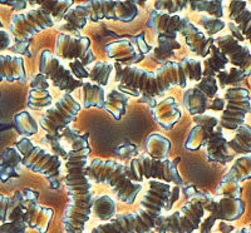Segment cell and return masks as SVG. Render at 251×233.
I'll list each match as a JSON object with an SVG mask.
<instances>
[{
    "label": "cell",
    "instance_id": "cell-14",
    "mask_svg": "<svg viewBox=\"0 0 251 233\" xmlns=\"http://www.w3.org/2000/svg\"><path fill=\"white\" fill-rule=\"evenodd\" d=\"M219 84L215 77L202 78L196 86L186 89L183 93V105L192 116L205 114L208 102L216 97Z\"/></svg>",
    "mask_w": 251,
    "mask_h": 233
},
{
    "label": "cell",
    "instance_id": "cell-32",
    "mask_svg": "<svg viewBox=\"0 0 251 233\" xmlns=\"http://www.w3.org/2000/svg\"><path fill=\"white\" fill-rule=\"evenodd\" d=\"M30 5H39L46 12L50 14L54 23H60L69 9L75 5L73 0H38V1H29Z\"/></svg>",
    "mask_w": 251,
    "mask_h": 233
},
{
    "label": "cell",
    "instance_id": "cell-58",
    "mask_svg": "<svg viewBox=\"0 0 251 233\" xmlns=\"http://www.w3.org/2000/svg\"><path fill=\"white\" fill-rule=\"evenodd\" d=\"M219 228H220V232L221 233H232L235 231L234 226L228 225L227 222H225V221L220 222Z\"/></svg>",
    "mask_w": 251,
    "mask_h": 233
},
{
    "label": "cell",
    "instance_id": "cell-20",
    "mask_svg": "<svg viewBox=\"0 0 251 233\" xmlns=\"http://www.w3.org/2000/svg\"><path fill=\"white\" fill-rule=\"evenodd\" d=\"M150 109H151V113L153 116V119L165 131H170V129L174 128L175 124L180 122L181 116H182L180 105L174 97H167L160 100Z\"/></svg>",
    "mask_w": 251,
    "mask_h": 233
},
{
    "label": "cell",
    "instance_id": "cell-46",
    "mask_svg": "<svg viewBox=\"0 0 251 233\" xmlns=\"http://www.w3.org/2000/svg\"><path fill=\"white\" fill-rule=\"evenodd\" d=\"M28 225L25 221L5 222L0 226V233H25Z\"/></svg>",
    "mask_w": 251,
    "mask_h": 233
},
{
    "label": "cell",
    "instance_id": "cell-23",
    "mask_svg": "<svg viewBox=\"0 0 251 233\" xmlns=\"http://www.w3.org/2000/svg\"><path fill=\"white\" fill-rule=\"evenodd\" d=\"M53 105V98L49 92V80L43 74H37L30 82L28 107L33 111L49 109Z\"/></svg>",
    "mask_w": 251,
    "mask_h": 233
},
{
    "label": "cell",
    "instance_id": "cell-22",
    "mask_svg": "<svg viewBox=\"0 0 251 233\" xmlns=\"http://www.w3.org/2000/svg\"><path fill=\"white\" fill-rule=\"evenodd\" d=\"M208 213L216 221L217 219L225 222L236 221L245 213V202L241 198L220 197L219 199H215Z\"/></svg>",
    "mask_w": 251,
    "mask_h": 233
},
{
    "label": "cell",
    "instance_id": "cell-3",
    "mask_svg": "<svg viewBox=\"0 0 251 233\" xmlns=\"http://www.w3.org/2000/svg\"><path fill=\"white\" fill-rule=\"evenodd\" d=\"M170 192V183L151 179L149 181V190L141 201L137 212L118 214L88 233H153L157 219L162 216Z\"/></svg>",
    "mask_w": 251,
    "mask_h": 233
},
{
    "label": "cell",
    "instance_id": "cell-50",
    "mask_svg": "<svg viewBox=\"0 0 251 233\" xmlns=\"http://www.w3.org/2000/svg\"><path fill=\"white\" fill-rule=\"evenodd\" d=\"M12 48V35L4 29H0V51Z\"/></svg>",
    "mask_w": 251,
    "mask_h": 233
},
{
    "label": "cell",
    "instance_id": "cell-34",
    "mask_svg": "<svg viewBox=\"0 0 251 233\" xmlns=\"http://www.w3.org/2000/svg\"><path fill=\"white\" fill-rule=\"evenodd\" d=\"M248 179H251V154L236 158L231 168L223 177V181H236L239 183Z\"/></svg>",
    "mask_w": 251,
    "mask_h": 233
},
{
    "label": "cell",
    "instance_id": "cell-55",
    "mask_svg": "<svg viewBox=\"0 0 251 233\" xmlns=\"http://www.w3.org/2000/svg\"><path fill=\"white\" fill-rule=\"evenodd\" d=\"M78 136H79V133H78V132H75V129H72L69 125L67 127L66 129H64V131H63V133H62V137H66L67 142H68L69 144H72V142H73V140H75Z\"/></svg>",
    "mask_w": 251,
    "mask_h": 233
},
{
    "label": "cell",
    "instance_id": "cell-25",
    "mask_svg": "<svg viewBox=\"0 0 251 233\" xmlns=\"http://www.w3.org/2000/svg\"><path fill=\"white\" fill-rule=\"evenodd\" d=\"M19 82L26 80V71L24 68V58L20 55L0 54V82Z\"/></svg>",
    "mask_w": 251,
    "mask_h": 233
},
{
    "label": "cell",
    "instance_id": "cell-18",
    "mask_svg": "<svg viewBox=\"0 0 251 233\" xmlns=\"http://www.w3.org/2000/svg\"><path fill=\"white\" fill-rule=\"evenodd\" d=\"M195 127L188 134L185 142V148L187 151H199L201 147H205L208 136L219 125V118L211 114H201L194 116Z\"/></svg>",
    "mask_w": 251,
    "mask_h": 233
},
{
    "label": "cell",
    "instance_id": "cell-31",
    "mask_svg": "<svg viewBox=\"0 0 251 233\" xmlns=\"http://www.w3.org/2000/svg\"><path fill=\"white\" fill-rule=\"evenodd\" d=\"M230 151L239 156L251 154V125L243 124L235 131V136L227 142Z\"/></svg>",
    "mask_w": 251,
    "mask_h": 233
},
{
    "label": "cell",
    "instance_id": "cell-39",
    "mask_svg": "<svg viewBox=\"0 0 251 233\" xmlns=\"http://www.w3.org/2000/svg\"><path fill=\"white\" fill-rule=\"evenodd\" d=\"M112 70H113V64L97 62L93 66V68L91 69V71H89L88 78L92 80V83H96V84L100 87H106L108 86Z\"/></svg>",
    "mask_w": 251,
    "mask_h": 233
},
{
    "label": "cell",
    "instance_id": "cell-51",
    "mask_svg": "<svg viewBox=\"0 0 251 233\" xmlns=\"http://www.w3.org/2000/svg\"><path fill=\"white\" fill-rule=\"evenodd\" d=\"M227 26L228 29H230V35H231L234 39H236L239 43H244V42H245V37H244V34L241 33L239 26H237L234 22H230V23L227 24Z\"/></svg>",
    "mask_w": 251,
    "mask_h": 233
},
{
    "label": "cell",
    "instance_id": "cell-61",
    "mask_svg": "<svg viewBox=\"0 0 251 233\" xmlns=\"http://www.w3.org/2000/svg\"><path fill=\"white\" fill-rule=\"evenodd\" d=\"M249 4H251V1H250V3H249Z\"/></svg>",
    "mask_w": 251,
    "mask_h": 233
},
{
    "label": "cell",
    "instance_id": "cell-52",
    "mask_svg": "<svg viewBox=\"0 0 251 233\" xmlns=\"http://www.w3.org/2000/svg\"><path fill=\"white\" fill-rule=\"evenodd\" d=\"M225 107H226L225 99H223V98H220V97H215L214 99H211L210 102H208L207 109H211V111H216V112H221V111L224 112Z\"/></svg>",
    "mask_w": 251,
    "mask_h": 233
},
{
    "label": "cell",
    "instance_id": "cell-57",
    "mask_svg": "<svg viewBox=\"0 0 251 233\" xmlns=\"http://www.w3.org/2000/svg\"><path fill=\"white\" fill-rule=\"evenodd\" d=\"M182 190H183V194L186 196V198L191 199V198H194V197H195L197 189L195 188V186L187 185V186H185V187L182 188Z\"/></svg>",
    "mask_w": 251,
    "mask_h": 233
},
{
    "label": "cell",
    "instance_id": "cell-5",
    "mask_svg": "<svg viewBox=\"0 0 251 233\" xmlns=\"http://www.w3.org/2000/svg\"><path fill=\"white\" fill-rule=\"evenodd\" d=\"M87 176L93 182L109 186L117 198L126 205H133L142 189V183L132 181L128 165L116 161L92 160L87 167Z\"/></svg>",
    "mask_w": 251,
    "mask_h": 233
},
{
    "label": "cell",
    "instance_id": "cell-60",
    "mask_svg": "<svg viewBox=\"0 0 251 233\" xmlns=\"http://www.w3.org/2000/svg\"><path fill=\"white\" fill-rule=\"evenodd\" d=\"M1 26H3V23H1V20H0V28H1Z\"/></svg>",
    "mask_w": 251,
    "mask_h": 233
},
{
    "label": "cell",
    "instance_id": "cell-16",
    "mask_svg": "<svg viewBox=\"0 0 251 233\" xmlns=\"http://www.w3.org/2000/svg\"><path fill=\"white\" fill-rule=\"evenodd\" d=\"M215 46L223 51L228 63L234 68L240 69L245 73L246 77L251 74V51L249 47L243 46L230 34L221 35L215 39Z\"/></svg>",
    "mask_w": 251,
    "mask_h": 233
},
{
    "label": "cell",
    "instance_id": "cell-56",
    "mask_svg": "<svg viewBox=\"0 0 251 233\" xmlns=\"http://www.w3.org/2000/svg\"><path fill=\"white\" fill-rule=\"evenodd\" d=\"M215 222H216V219L211 216L208 217L205 222H201L200 227H202V233H210V230H211L212 226L215 225Z\"/></svg>",
    "mask_w": 251,
    "mask_h": 233
},
{
    "label": "cell",
    "instance_id": "cell-8",
    "mask_svg": "<svg viewBox=\"0 0 251 233\" xmlns=\"http://www.w3.org/2000/svg\"><path fill=\"white\" fill-rule=\"evenodd\" d=\"M80 109L82 104L72 97V94H63L39 119V125L47 134L44 140H47V142L60 140L63 131L77 119Z\"/></svg>",
    "mask_w": 251,
    "mask_h": 233
},
{
    "label": "cell",
    "instance_id": "cell-27",
    "mask_svg": "<svg viewBox=\"0 0 251 233\" xmlns=\"http://www.w3.org/2000/svg\"><path fill=\"white\" fill-rule=\"evenodd\" d=\"M23 157L19 153L17 148H6L1 154V163H0V181L6 183L13 178H19L20 174L18 172L22 164Z\"/></svg>",
    "mask_w": 251,
    "mask_h": 233
},
{
    "label": "cell",
    "instance_id": "cell-45",
    "mask_svg": "<svg viewBox=\"0 0 251 233\" xmlns=\"http://www.w3.org/2000/svg\"><path fill=\"white\" fill-rule=\"evenodd\" d=\"M114 153L120 157L121 160H133L136 157H138V149L137 145L131 144V143H125V144L120 145V147L114 148Z\"/></svg>",
    "mask_w": 251,
    "mask_h": 233
},
{
    "label": "cell",
    "instance_id": "cell-33",
    "mask_svg": "<svg viewBox=\"0 0 251 233\" xmlns=\"http://www.w3.org/2000/svg\"><path fill=\"white\" fill-rule=\"evenodd\" d=\"M128 95L118 89H112L106 98V104L104 108L108 113L112 114L116 120H121L125 116L126 112H127V107H128Z\"/></svg>",
    "mask_w": 251,
    "mask_h": 233
},
{
    "label": "cell",
    "instance_id": "cell-13",
    "mask_svg": "<svg viewBox=\"0 0 251 233\" xmlns=\"http://www.w3.org/2000/svg\"><path fill=\"white\" fill-rule=\"evenodd\" d=\"M55 57L67 60H80L83 66L88 67L96 60L91 50V39L88 37H72L59 33L55 42Z\"/></svg>",
    "mask_w": 251,
    "mask_h": 233
},
{
    "label": "cell",
    "instance_id": "cell-10",
    "mask_svg": "<svg viewBox=\"0 0 251 233\" xmlns=\"http://www.w3.org/2000/svg\"><path fill=\"white\" fill-rule=\"evenodd\" d=\"M54 25V20L50 14L39 6L26 13L13 15L9 30L14 37L15 43H28L33 35L44 29L53 28Z\"/></svg>",
    "mask_w": 251,
    "mask_h": 233
},
{
    "label": "cell",
    "instance_id": "cell-24",
    "mask_svg": "<svg viewBox=\"0 0 251 233\" xmlns=\"http://www.w3.org/2000/svg\"><path fill=\"white\" fill-rule=\"evenodd\" d=\"M180 34L185 38L186 46L195 55L200 58H207L210 55V49L215 44V38H208L191 22L185 26Z\"/></svg>",
    "mask_w": 251,
    "mask_h": 233
},
{
    "label": "cell",
    "instance_id": "cell-30",
    "mask_svg": "<svg viewBox=\"0 0 251 233\" xmlns=\"http://www.w3.org/2000/svg\"><path fill=\"white\" fill-rule=\"evenodd\" d=\"M202 67V78L215 77L220 71L225 70L226 66L228 64V59L223 51L220 50L216 46H212L210 49V55L205 58Z\"/></svg>",
    "mask_w": 251,
    "mask_h": 233
},
{
    "label": "cell",
    "instance_id": "cell-2",
    "mask_svg": "<svg viewBox=\"0 0 251 233\" xmlns=\"http://www.w3.org/2000/svg\"><path fill=\"white\" fill-rule=\"evenodd\" d=\"M88 138V133H83L72 142L66 163L68 203L62 219L66 233H84L96 198L91 179L87 176L88 157L91 154Z\"/></svg>",
    "mask_w": 251,
    "mask_h": 233
},
{
    "label": "cell",
    "instance_id": "cell-40",
    "mask_svg": "<svg viewBox=\"0 0 251 233\" xmlns=\"http://www.w3.org/2000/svg\"><path fill=\"white\" fill-rule=\"evenodd\" d=\"M244 78H246L245 73L243 70H240V69L234 68V67L230 70L220 71L216 75V80L220 84L219 88H226L227 86H235V84L241 82Z\"/></svg>",
    "mask_w": 251,
    "mask_h": 233
},
{
    "label": "cell",
    "instance_id": "cell-19",
    "mask_svg": "<svg viewBox=\"0 0 251 233\" xmlns=\"http://www.w3.org/2000/svg\"><path fill=\"white\" fill-rule=\"evenodd\" d=\"M228 140L224 136V129L217 125L210 133L205 143L206 158L210 163L227 164L235 160V154L231 153L227 144Z\"/></svg>",
    "mask_w": 251,
    "mask_h": 233
},
{
    "label": "cell",
    "instance_id": "cell-53",
    "mask_svg": "<svg viewBox=\"0 0 251 233\" xmlns=\"http://www.w3.org/2000/svg\"><path fill=\"white\" fill-rule=\"evenodd\" d=\"M0 4L10 6L15 12H22L28 6V1H24V0H18V1H3V0H0Z\"/></svg>",
    "mask_w": 251,
    "mask_h": 233
},
{
    "label": "cell",
    "instance_id": "cell-36",
    "mask_svg": "<svg viewBox=\"0 0 251 233\" xmlns=\"http://www.w3.org/2000/svg\"><path fill=\"white\" fill-rule=\"evenodd\" d=\"M157 42H158V46L154 49V60L160 64L169 62L167 59L174 57L175 50L181 49V44L176 39H172L166 35H157Z\"/></svg>",
    "mask_w": 251,
    "mask_h": 233
},
{
    "label": "cell",
    "instance_id": "cell-4",
    "mask_svg": "<svg viewBox=\"0 0 251 233\" xmlns=\"http://www.w3.org/2000/svg\"><path fill=\"white\" fill-rule=\"evenodd\" d=\"M138 4L132 0H89L69 9L63 19L66 24L59 26V31L63 34L78 37L80 30L87 25L89 20L94 23L103 19L131 23L138 17Z\"/></svg>",
    "mask_w": 251,
    "mask_h": 233
},
{
    "label": "cell",
    "instance_id": "cell-12",
    "mask_svg": "<svg viewBox=\"0 0 251 233\" xmlns=\"http://www.w3.org/2000/svg\"><path fill=\"white\" fill-rule=\"evenodd\" d=\"M39 73L53 83V86L64 94H71L75 89L82 88L83 80L73 77L72 71L62 63V60L55 57L50 50H43L40 54Z\"/></svg>",
    "mask_w": 251,
    "mask_h": 233
},
{
    "label": "cell",
    "instance_id": "cell-1",
    "mask_svg": "<svg viewBox=\"0 0 251 233\" xmlns=\"http://www.w3.org/2000/svg\"><path fill=\"white\" fill-rule=\"evenodd\" d=\"M116 73L114 80L118 83V91L132 97H140L141 103L150 108L156 104V98L161 97L174 86L186 88L187 83L202 79V62L194 58H183L181 62H167L157 71H147L136 67H122L113 64Z\"/></svg>",
    "mask_w": 251,
    "mask_h": 233
},
{
    "label": "cell",
    "instance_id": "cell-11",
    "mask_svg": "<svg viewBox=\"0 0 251 233\" xmlns=\"http://www.w3.org/2000/svg\"><path fill=\"white\" fill-rule=\"evenodd\" d=\"M226 107L219 119V125L223 129L235 132L240 125L245 124L246 114L251 112L250 93L243 87H230L226 89Z\"/></svg>",
    "mask_w": 251,
    "mask_h": 233
},
{
    "label": "cell",
    "instance_id": "cell-35",
    "mask_svg": "<svg viewBox=\"0 0 251 233\" xmlns=\"http://www.w3.org/2000/svg\"><path fill=\"white\" fill-rule=\"evenodd\" d=\"M92 212L100 221L109 222L117 214L116 202L108 194H102V196L94 198L93 206H92Z\"/></svg>",
    "mask_w": 251,
    "mask_h": 233
},
{
    "label": "cell",
    "instance_id": "cell-17",
    "mask_svg": "<svg viewBox=\"0 0 251 233\" xmlns=\"http://www.w3.org/2000/svg\"><path fill=\"white\" fill-rule=\"evenodd\" d=\"M190 23V19L181 15H170L167 13L152 10L150 14L147 28L153 29L157 35H166V37L176 39L177 34L185 29V26Z\"/></svg>",
    "mask_w": 251,
    "mask_h": 233
},
{
    "label": "cell",
    "instance_id": "cell-49",
    "mask_svg": "<svg viewBox=\"0 0 251 233\" xmlns=\"http://www.w3.org/2000/svg\"><path fill=\"white\" fill-rule=\"evenodd\" d=\"M49 143H50L51 148H53V152H54L55 156H58L60 158V160H68V153L69 151L67 152L66 149H64V147L62 145V143H60V140H48Z\"/></svg>",
    "mask_w": 251,
    "mask_h": 233
},
{
    "label": "cell",
    "instance_id": "cell-6",
    "mask_svg": "<svg viewBox=\"0 0 251 233\" xmlns=\"http://www.w3.org/2000/svg\"><path fill=\"white\" fill-rule=\"evenodd\" d=\"M180 161V157L175 158L174 161H158L151 158L147 153L140 154L129 162V176L136 183H142L145 179H154L182 187L185 182L177 168Z\"/></svg>",
    "mask_w": 251,
    "mask_h": 233
},
{
    "label": "cell",
    "instance_id": "cell-47",
    "mask_svg": "<svg viewBox=\"0 0 251 233\" xmlns=\"http://www.w3.org/2000/svg\"><path fill=\"white\" fill-rule=\"evenodd\" d=\"M69 70L72 71L73 77L77 78V79L79 80H82L83 78L89 77V73L87 71L86 67L80 63V60H72V62L69 63Z\"/></svg>",
    "mask_w": 251,
    "mask_h": 233
},
{
    "label": "cell",
    "instance_id": "cell-7",
    "mask_svg": "<svg viewBox=\"0 0 251 233\" xmlns=\"http://www.w3.org/2000/svg\"><path fill=\"white\" fill-rule=\"evenodd\" d=\"M15 148L23 157L22 164L24 167L30 169L31 172L43 174L51 189L59 188L60 168H62V160L59 157L48 153L43 148L34 145L26 137H22L15 143Z\"/></svg>",
    "mask_w": 251,
    "mask_h": 233
},
{
    "label": "cell",
    "instance_id": "cell-54",
    "mask_svg": "<svg viewBox=\"0 0 251 233\" xmlns=\"http://www.w3.org/2000/svg\"><path fill=\"white\" fill-rule=\"evenodd\" d=\"M10 50L22 54L23 57H30V51H29V42L28 43H15V46H12Z\"/></svg>",
    "mask_w": 251,
    "mask_h": 233
},
{
    "label": "cell",
    "instance_id": "cell-43",
    "mask_svg": "<svg viewBox=\"0 0 251 233\" xmlns=\"http://www.w3.org/2000/svg\"><path fill=\"white\" fill-rule=\"evenodd\" d=\"M199 23H200V25L205 29L208 38H214V35L220 33V31L223 30L226 26V23L223 19H216V18L208 17V15L206 14L201 15Z\"/></svg>",
    "mask_w": 251,
    "mask_h": 233
},
{
    "label": "cell",
    "instance_id": "cell-26",
    "mask_svg": "<svg viewBox=\"0 0 251 233\" xmlns=\"http://www.w3.org/2000/svg\"><path fill=\"white\" fill-rule=\"evenodd\" d=\"M249 1L232 0L228 3V19L234 22L241 33L251 44V9L248 8Z\"/></svg>",
    "mask_w": 251,
    "mask_h": 233
},
{
    "label": "cell",
    "instance_id": "cell-42",
    "mask_svg": "<svg viewBox=\"0 0 251 233\" xmlns=\"http://www.w3.org/2000/svg\"><path fill=\"white\" fill-rule=\"evenodd\" d=\"M215 194L219 197H228V198H241L243 187L236 181H221L215 190Z\"/></svg>",
    "mask_w": 251,
    "mask_h": 233
},
{
    "label": "cell",
    "instance_id": "cell-29",
    "mask_svg": "<svg viewBox=\"0 0 251 233\" xmlns=\"http://www.w3.org/2000/svg\"><path fill=\"white\" fill-rule=\"evenodd\" d=\"M106 93L103 87L96 83L86 82L82 86V107L83 108H104Z\"/></svg>",
    "mask_w": 251,
    "mask_h": 233
},
{
    "label": "cell",
    "instance_id": "cell-38",
    "mask_svg": "<svg viewBox=\"0 0 251 233\" xmlns=\"http://www.w3.org/2000/svg\"><path fill=\"white\" fill-rule=\"evenodd\" d=\"M14 123L15 127H17V131L20 136L29 137L34 136V134L38 133V125L37 120L28 113V112H20L17 116H14Z\"/></svg>",
    "mask_w": 251,
    "mask_h": 233
},
{
    "label": "cell",
    "instance_id": "cell-48",
    "mask_svg": "<svg viewBox=\"0 0 251 233\" xmlns=\"http://www.w3.org/2000/svg\"><path fill=\"white\" fill-rule=\"evenodd\" d=\"M180 192H181V187H178V186L171 187V192H170L169 199H167V202H166L163 210H172V207H174V203L176 202V201H178Z\"/></svg>",
    "mask_w": 251,
    "mask_h": 233
},
{
    "label": "cell",
    "instance_id": "cell-44",
    "mask_svg": "<svg viewBox=\"0 0 251 233\" xmlns=\"http://www.w3.org/2000/svg\"><path fill=\"white\" fill-rule=\"evenodd\" d=\"M13 208H14V201L12 197L0 194V222L1 223L9 222V217L12 214Z\"/></svg>",
    "mask_w": 251,
    "mask_h": 233
},
{
    "label": "cell",
    "instance_id": "cell-37",
    "mask_svg": "<svg viewBox=\"0 0 251 233\" xmlns=\"http://www.w3.org/2000/svg\"><path fill=\"white\" fill-rule=\"evenodd\" d=\"M188 6L192 12L205 13L206 15L216 19L224 17V1L221 0H200V1H188Z\"/></svg>",
    "mask_w": 251,
    "mask_h": 233
},
{
    "label": "cell",
    "instance_id": "cell-21",
    "mask_svg": "<svg viewBox=\"0 0 251 233\" xmlns=\"http://www.w3.org/2000/svg\"><path fill=\"white\" fill-rule=\"evenodd\" d=\"M107 55L122 67H133L142 62L145 55L134 48L133 44L127 39L112 42L106 46Z\"/></svg>",
    "mask_w": 251,
    "mask_h": 233
},
{
    "label": "cell",
    "instance_id": "cell-15",
    "mask_svg": "<svg viewBox=\"0 0 251 233\" xmlns=\"http://www.w3.org/2000/svg\"><path fill=\"white\" fill-rule=\"evenodd\" d=\"M39 193L30 188L23 190L24 203V221L28 227L34 228L39 233H47L50 226V222L54 210L49 207H44L38 203Z\"/></svg>",
    "mask_w": 251,
    "mask_h": 233
},
{
    "label": "cell",
    "instance_id": "cell-28",
    "mask_svg": "<svg viewBox=\"0 0 251 233\" xmlns=\"http://www.w3.org/2000/svg\"><path fill=\"white\" fill-rule=\"evenodd\" d=\"M171 147V140L160 133L150 134L146 140V153L153 160H169Z\"/></svg>",
    "mask_w": 251,
    "mask_h": 233
},
{
    "label": "cell",
    "instance_id": "cell-9",
    "mask_svg": "<svg viewBox=\"0 0 251 233\" xmlns=\"http://www.w3.org/2000/svg\"><path fill=\"white\" fill-rule=\"evenodd\" d=\"M205 213L202 201L195 194L194 198L190 199L178 210L170 216H160L154 226V231L157 233H194L200 228Z\"/></svg>",
    "mask_w": 251,
    "mask_h": 233
},
{
    "label": "cell",
    "instance_id": "cell-41",
    "mask_svg": "<svg viewBox=\"0 0 251 233\" xmlns=\"http://www.w3.org/2000/svg\"><path fill=\"white\" fill-rule=\"evenodd\" d=\"M154 10L167 13L170 15H177L188 6V1L183 0H156Z\"/></svg>",
    "mask_w": 251,
    "mask_h": 233
},
{
    "label": "cell",
    "instance_id": "cell-59",
    "mask_svg": "<svg viewBox=\"0 0 251 233\" xmlns=\"http://www.w3.org/2000/svg\"><path fill=\"white\" fill-rule=\"evenodd\" d=\"M232 233H251V225H249L248 227L240 228V230H235Z\"/></svg>",
    "mask_w": 251,
    "mask_h": 233
}]
</instances>
